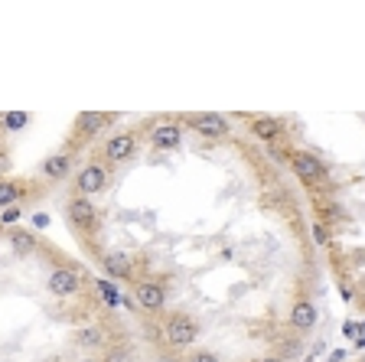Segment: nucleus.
<instances>
[{"label": "nucleus", "instance_id": "obj_23", "mask_svg": "<svg viewBox=\"0 0 365 362\" xmlns=\"http://www.w3.org/2000/svg\"><path fill=\"white\" fill-rule=\"evenodd\" d=\"M255 362H290L284 353H267V356H261V359H255Z\"/></svg>", "mask_w": 365, "mask_h": 362}, {"label": "nucleus", "instance_id": "obj_19", "mask_svg": "<svg viewBox=\"0 0 365 362\" xmlns=\"http://www.w3.org/2000/svg\"><path fill=\"white\" fill-rule=\"evenodd\" d=\"M26 124H30V111H4V114H0V128L10 131V134L23 131Z\"/></svg>", "mask_w": 365, "mask_h": 362}, {"label": "nucleus", "instance_id": "obj_17", "mask_svg": "<svg viewBox=\"0 0 365 362\" xmlns=\"http://www.w3.org/2000/svg\"><path fill=\"white\" fill-rule=\"evenodd\" d=\"M72 343H76L78 349L98 353V349L108 346V333H105V326H78V330L72 333Z\"/></svg>", "mask_w": 365, "mask_h": 362}, {"label": "nucleus", "instance_id": "obj_16", "mask_svg": "<svg viewBox=\"0 0 365 362\" xmlns=\"http://www.w3.org/2000/svg\"><path fill=\"white\" fill-rule=\"evenodd\" d=\"M101 268H105L108 278H118V281L134 278V261H130V255H124V251H105V255H101Z\"/></svg>", "mask_w": 365, "mask_h": 362}, {"label": "nucleus", "instance_id": "obj_13", "mask_svg": "<svg viewBox=\"0 0 365 362\" xmlns=\"http://www.w3.org/2000/svg\"><path fill=\"white\" fill-rule=\"evenodd\" d=\"M72 164H76V154L62 147V151L43 157V164H39V176H43L46 183H59V180H66V176L72 174Z\"/></svg>", "mask_w": 365, "mask_h": 362}, {"label": "nucleus", "instance_id": "obj_5", "mask_svg": "<svg viewBox=\"0 0 365 362\" xmlns=\"http://www.w3.org/2000/svg\"><path fill=\"white\" fill-rule=\"evenodd\" d=\"M287 164H290V170H294L297 180L304 183V186H310V189H327L329 183H333L329 180L327 164H323L313 151H300V147H294Z\"/></svg>", "mask_w": 365, "mask_h": 362}, {"label": "nucleus", "instance_id": "obj_22", "mask_svg": "<svg viewBox=\"0 0 365 362\" xmlns=\"http://www.w3.org/2000/svg\"><path fill=\"white\" fill-rule=\"evenodd\" d=\"M313 238H317V245H329V232H327V226H313Z\"/></svg>", "mask_w": 365, "mask_h": 362}, {"label": "nucleus", "instance_id": "obj_18", "mask_svg": "<svg viewBox=\"0 0 365 362\" xmlns=\"http://www.w3.org/2000/svg\"><path fill=\"white\" fill-rule=\"evenodd\" d=\"M101 362H137V353L128 346V343H111V346H105Z\"/></svg>", "mask_w": 365, "mask_h": 362}, {"label": "nucleus", "instance_id": "obj_14", "mask_svg": "<svg viewBox=\"0 0 365 362\" xmlns=\"http://www.w3.org/2000/svg\"><path fill=\"white\" fill-rule=\"evenodd\" d=\"M7 245L14 251V258H33L39 248H43V241L33 228H23V226H14L7 228Z\"/></svg>", "mask_w": 365, "mask_h": 362}, {"label": "nucleus", "instance_id": "obj_21", "mask_svg": "<svg viewBox=\"0 0 365 362\" xmlns=\"http://www.w3.org/2000/svg\"><path fill=\"white\" fill-rule=\"evenodd\" d=\"M20 216H23V209H20V206H7V209L0 212V222H7V226H10V222H16V219H20Z\"/></svg>", "mask_w": 365, "mask_h": 362}, {"label": "nucleus", "instance_id": "obj_8", "mask_svg": "<svg viewBox=\"0 0 365 362\" xmlns=\"http://www.w3.org/2000/svg\"><path fill=\"white\" fill-rule=\"evenodd\" d=\"M180 121H182V128L196 131L205 141H228L232 137V121L219 111H190V114H182Z\"/></svg>", "mask_w": 365, "mask_h": 362}, {"label": "nucleus", "instance_id": "obj_12", "mask_svg": "<svg viewBox=\"0 0 365 362\" xmlns=\"http://www.w3.org/2000/svg\"><path fill=\"white\" fill-rule=\"evenodd\" d=\"M317 320H319V310H317V303H313V297L297 294L287 310V326L294 333H310L313 326H317Z\"/></svg>", "mask_w": 365, "mask_h": 362}, {"label": "nucleus", "instance_id": "obj_11", "mask_svg": "<svg viewBox=\"0 0 365 362\" xmlns=\"http://www.w3.org/2000/svg\"><path fill=\"white\" fill-rule=\"evenodd\" d=\"M182 121L176 118H163L157 121V124H150L147 128V144H150L153 151H176L182 144Z\"/></svg>", "mask_w": 365, "mask_h": 362}, {"label": "nucleus", "instance_id": "obj_20", "mask_svg": "<svg viewBox=\"0 0 365 362\" xmlns=\"http://www.w3.org/2000/svg\"><path fill=\"white\" fill-rule=\"evenodd\" d=\"M182 362H222V356L212 353V349H186Z\"/></svg>", "mask_w": 365, "mask_h": 362}, {"label": "nucleus", "instance_id": "obj_7", "mask_svg": "<svg viewBox=\"0 0 365 362\" xmlns=\"http://www.w3.org/2000/svg\"><path fill=\"white\" fill-rule=\"evenodd\" d=\"M85 284H88V278H85V271L76 268V264H56L53 271H49V278H46V291L53 297H59V301L78 297L85 291Z\"/></svg>", "mask_w": 365, "mask_h": 362}, {"label": "nucleus", "instance_id": "obj_1", "mask_svg": "<svg viewBox=\"0 0 365 362\" xmlns=\"http://www.w3.org/2000/svg\"><path fill=\"white\" fill-rule=\"evenodd\" d=\"M202 336V323L192 317L190 310H173L163 317V343H167L173 353H186L192 349Z\"/></svg>", "mask_w": 365, "mask_h": 362}, {"label": "nucleus", "instance_id": "obj_6", "mask_svg": "<svg viewBox=\"0 0 365 362\" xmlns=\"http://www.w3.org/2000/svg\"><path fill=\"white\" fill-rule=\"evenodd\" d=\"M101 157L108 166H124L130 164V160L140 154V131H114V134L105 137V144H101Z\"/></svg>", "mask_w": 365, "mask_h": 362}, {"label": "nucleus", "instance_id": "obj_15", "mask_svg": "<svg viewBox=\"0 0 365 362\" xmlns=\"http://www.w3.org/2000/svg\"><path fill=\"white\" fill-rule=\"evenodd\" d=\"M26 196H39V189L33 186L30 180L23 183V180H14V176H4V180H0V209L23 203Z\"/></svg>", "mask_w": 365, "mask_h": 362}, {"label": "nucleus", "instance_id": "obj_3", "mask_svg": "<svg viewBox=\"0 0 365 362\" xmlns=\"http://www.w3.org/2000/svg\"><path fill=\"white\" fill-rule=\"evenodd\" d=\"M114 180V166H108L105 160H88L78 166V174L72 176V196H98L111 186Z\"/></svg>", "mask_w": 365, "mask_h": 362}, {"label": "nucleus", "instance_id": "obj_10", "mask_svg": "<svg viewBox=\"0 0 365 362\" xmlns=\"http://www.w3.org/2000/svg\"><path fill=\"white\" fill-rule=\"evenodd\" d=\"M245 128L255 141L264 144H277L287 137V121L277 118V114H245Z\"/></svg>", "mask_w": 365, "mask_h": 362}, {"label": "nucleus", "instance_id": "obj_24", "mask_svg": "<svg viewBox=\"0 0 365 362\" xmlns=\"http://www.w3.org/2000/svg\"><path fill=\"white\" fill-rule=\"evenodd\" d=\"M78 362H101L98 356H85V359H78Z\"/></svg>", "mask_w": 365, "mask_h": 362}, {"label": "nucleus", "instance_id": "obj_9", "mask_svg": "<svg viewBox=\"0 0 365 362\" xmlns=\"http://www.w3.org/2000/svg\"><path fill=\"white\" fill-rule=\"evenodd\" d=\"M167 297H170V287L157 274H144V278L134 281V301L144 313H163L167 310Z\"/></svg>", "mask_w": 365, "mask_h": 362}, {"label": "nucleus", "instance_id": "obj_4", "mask_svg": "<svg viewBox=\"0 0 365 362\" xmlns=\"http://www.w3.org/2000/svg\"><path fill=\"white\" fill-rule=\"evenodd\" d=\"M66 216H68V226L76 228V235H82L85 241H95L101 232V212L98 206L91 203L88 196H72L66 203Z\"/></svg>", "mask_w": 365, "mask_h": 362}, {"label": "nucleus", "instance_id": "obj_2", "mask_svg": "<svg viewBox=\"0 0 365 362\" xmlns=\"http://www.w3.org/2000/svg\"><path fill=\"white\" fill-rule=\"evenodd\" d=\"M121 118L118 111H78L76 121H72V134H68V144L66 151L76 154V147L82 151L85 144H91L95 137H101L108 128H111L114 121Z\"/></svg>", "mask_w": 365, "mask_h": 362}]
</instances>
